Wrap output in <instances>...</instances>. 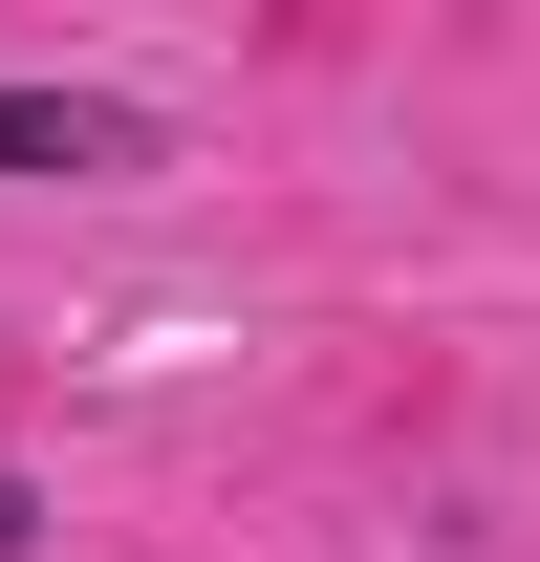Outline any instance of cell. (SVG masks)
Listing matches in <instances>:
<instances>
[{"label": "cell", "mask_w": 540, "mask_h": 562, "mask_svg": "<svg viewBox=\"0 0 540 562\" xmlns=\"http://www.w3.org/2000/svg\"><path fill=\"white\" fill-rule=\"evenodd\" d=\"M0 173L22 195H109V173H151V109L131 87H0Z\"/></svg>", "instance_id": "cell-1"}, {"label": "cell", "mask_w": 540, "mask_h": 562, "mask_svg": "<svg viewBox=\"0 0 540 562\" xmlns=\"http://www.w3.org/2000/svg\"><path fill=\"white\" fill-rule=\"evenodd\" d=\"M44 519H66V497H44V476H22V454H0V562H22V541H44Z\"/></svg>", "instance_id": "cell-2"}]
</instances>
